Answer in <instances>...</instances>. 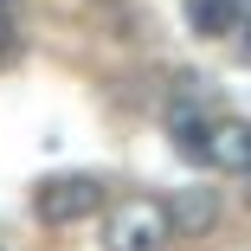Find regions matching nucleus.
Returning <instances> with one entry per match:
<instances>
[{
    "instance_id": "obj_1",
    "label": "nucleus",
    "mask_w": 251,
    "mask_h": 251,
    "mask_svg": "<svg viewBox=\"0 0 251 251\" xmlns=\"http://www.w3.org/2000/svg\"><path fill=\"white\" fill-rule=\"evenodd\" d=\"M168 245H174L168 200L129 193V200H116V206H103V251H168Z\"/></svg>"
},
{
    "instance_id": "obj_4",
    "label": "nucleus",
    "mask_w": 251,
    "mask_h": 251,
    "mask_svg": "<svg viewBox=\"0 0 251 251\" xmlns=\"http://www.w3.org/2000/svg\"><path fill=\"white\" fill-rule=\"evenodd\" d=\"M168 219H174V238H206L219 226V193L213 187H180L168 200Z\"/></svg>"
},
{
    "instance_id": "obj_5",
    "label": "nucleus",
    "mask_w": 251,
    "mask_h": 251,
    "mask_svg": "<svg viewBox=\"0 0 251 251\" xmlns=\"http://www.w3.org/2000/svg\"><path fill=\"white\" fill-rule=\"evenodd\" d=\"M206 129H213V116H200L187 97L168 110V135H174V148H180L187 161H206Z\"/></svg>"
},
{
    "instance_id": "obj_3",
    "label": "nucleus",
    "mask_w": 251,
    "mask_h": 251,
    "mask_svg": "<svg viewBox=\"0 0 251 251\" xmlns=\"http://www.w3.org/2000/svg\"><path fill=\"white\" fill-rule=\"evenodd\" d=\"M206 168H219V174H251V123L245 116H213V129H206Z\"/></svg>"
},
{
    "instance_id": "obj_7",
    "label": "nucleus",
    "mask_w": 251,
    "mask_h": 251,
    "mask_svg": "<svg viewBox=\"0 0 251 251\" xmlns=\"http://www.w3.org/2000/svg\"><path fill=\"white\" fill-rule=\"evenodd\" d=\"M20 52V13H13V0H0V58H13Z\"/></svg>"
},
{
    "instance_id": "obj_6",
    "label": "nucleus",
    "mask_w": 251,
    "mask_h": 251,
    "mask_svg": "<svg viewBox=\"0 0 251 251\" xmlns=\"http://www.w3.org/2000/svg\"><path fill=\"white\" fill-rule=\"evenodd\" d=\"M187 26L200 39H232L238 32V7L232 0H187Z\"/></svg>"
},
{
    "instance_id": "obj_9",
    "label": "nucleus",
    "mask_w": 251,
    "mask_h": 251,
    "mask_svg": "<svg viewBox=\"0 0 251 251\" xmlns=\"http://www.w3.org/2000/svg\"><path fill=\"white\" fill-rule=\"evenodd\" d=\"M245 206H251V174H245Z\"/></svg>"
},
{
    "instance_id": "obj_10",
    "label": "nucleus",
    "mask_w": 251,
    "mask_h": 251,
    "mask_svg": "<svg viewBox=\"0 0 251 251\" xmlns=\"http://www.w3.org/2000/svg\"><path fill=\"white\" fill-rule=\"evenodd\" d=\"M232 7H238V13H245V7H251V0H232Z\"/></svg>"
},
{
    "instance_id": "obj_2",
    "label": "nucleus",
    "mask_w": 251,
    "mask_h": 251,
    "mask_svg": "<svg viewBox=\"0 0 251 251\" xmlns=\"http://www.w3.org/2000/svg\"><path fill=\"white\" fill-rule=\"evenodd\" d=\"M103 206H110L103 174H45L32 187V213L45 226H84V219L103 213Z\"/></svg>"
},
{
    "instance_id": "obj_8",
    "label": "nucleus",
    "mask_w": 251,
    "mask_h": 251,
    "mask_svg": "<svg viewBox=\"0 0 251 251\" xmlns=\"http://www.w3.org/2000/svg\"><path fill=\"white\" fill-rule=\"evenodd\" d=\"M238 32H245V39H238V58L251 65V26H238Z\"/></svg>"
}]
</instances>
